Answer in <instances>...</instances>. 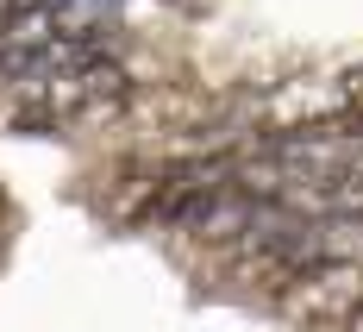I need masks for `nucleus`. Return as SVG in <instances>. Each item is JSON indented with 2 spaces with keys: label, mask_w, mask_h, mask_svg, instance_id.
Returning <instances> with one entry per match:
<instances>
[{
  "label": "nucleus",
  "mask_w": 363,
  "mask_h": 332,
  "mask_svg": "<svg viewBox=\"0 0 363 332\" xmlns=\"http://www.w3.org/2000/svg\"><path fill=\"white\" fill-rule=\"evenodd\" d=\"M219 0H0V138L75 163L145 138L207 82Z\"/></svg>",
  "instance_id": "nucleus-1"
},
{
  "label": "nucleus",
  "mask_w": 363,
  "mask_h": 332,
  "mask_svg": "<svg viewBox=\"0 0 363 332\" xmlns=\"http://www.w3.org/2000/svg\"><path fill=\"white\" fill-rule=\"evenodd\" d=\"M19 232H26V214H19L13 188L0 182V282H6V263H13V251H19Z\"/></svg>",
  "instance_id": "nucleus-2"
}]
</instances>
